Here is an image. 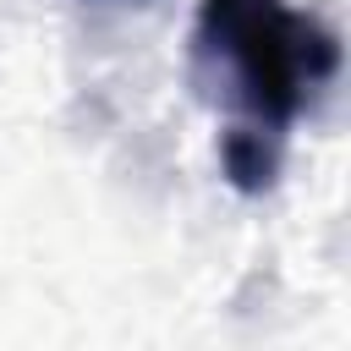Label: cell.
<instances>
[{
    "instance_id": "6da1fadb",
    "label": "cell",
    "mask_w": 351,
    "mask_h": 351,
    "mask_svg": "<svg viewBox=\"0 0 351 351\" xmlns=\"http://www.w3.org/2000/svg\"><path fill=\"white\" fill-rule=\"evenodd\" d=\"M203 27L230 55L247 104L263 121H291L302 88L335 66V44L291 16L285 0H203Z\"/></svg>"
}]
</instances>
